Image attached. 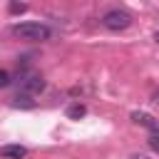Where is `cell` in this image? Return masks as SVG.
<instances>
[{
  "label": "cell",
  "instance_id": "obj_1",
  "mask_svg": "<svg viewBox=\"0 0 159 159\" xmlns=\"http://www.w3.org/2000/svg\"><path fill=\"white\" fill-rule=\"evenodd\" d=\"M12 35L20 40H27V42H42L50 37V27L42 22H17V25H12Z\"/></svg>",
  "mask_w": 159,
  "mask_h": 159
},
{
  "label": "cell",
  "instance_id": "obj_2",
  "mask_svg": "<svg viewBox=\"0 0 159 159\" xmlns=\"http://www.w3.org/2000/svg\"><path fill=\"white\" fill-rule=\"evenodd\" d=\"M102 25H104L107 30L119 32V30H127V27L132 25V15L124 12V10H107V12L102 15Z\"/></svg>",
  "mask_w": 159,
  "mask_h": 159
},
{
  "label": "cell",
  "instance_id": "obj_3",
  "mask_svg": "<svg viewBox=\"0 0 159 159\" xmlns=\"http://www.w3.org/2000/svg\"><path fill=\"white\" fill-rule=\"evenodd\" d=\"M132 119H134L137 124L147 127L152 134H159V119H154L152 114H147V112H132Z\"/></svg>",
  "mask_w": 159,
  "mask_h": 159
},
{
  "label": "cell",
  "instance_id": "obj_4",
  "mask_svg": "<svg viewBox=\"0 0 159 159\" xmlns=\"http://www.w3.org/2000/svg\"><path fill=\"white\" fill-rule=\"evenodd\" d=\"M0 157L2 159H22V157H27V149L22 144H5V147H0Z\"/></svg>",
  "mask_w": 159,
  "mask_h": 159
},
{
  "label": "cell",
  "instance_id": "obj_5",
  "mask_svg": "<svg viewBox=\"0 0 159 159\" xmlns=\"http://www.w3.org/2000/svg\"><path fill=\"white\" fill-rule=\"evenodd\" d=\"M25 89H30V92H40V89H45V80L37 77V75H30V77L25 80Z\"/></svg>",
  "mask_w": 159,
  "mask_h": 159
},
{
  "label": "cell",
  "instance_id": "obj_6",
  "mask_svg": "<svg viewBox=\"0 0 159 159\" xmlns=\"http://www.w3.org/2000/svg\"><path fill=\"white\" fill-rule=\"evenodd\" d=\"M84 114H87V107L80 104V102H75V104L67 107V117H70V119H80V117H84Z\"/></svg>",
  "mask_w": 159,
  "mask_h": 159
},
{
  "label": "cell",
  "instance_id": "obj_7",
  "mask_svg": "<svg viewBox=\"0 0 159 159\" xmlns=\"http://www.w3.org/2000/svg\"><path fill=\"white\" fill-rule=\"evenodd\" d=\"M12 107H22V109H32L35 107V102L27 97V94H17L15 99H12Z\"/></svg>",
  "mask_w": 159,
  "mask_h": 159
},
{
  "label": "cell",
  "instance_id": "obj_8",
  "mask_svg": "<svg viewBox=\"0 0 159 159\" xmlns=\"http://www.w3.org/2000/svg\"><path fill=\"white\" fill-rule=\"evenodd\" d=\"M149 147L159 154V134H152V137H149Z\"/></svg>",
  "mask_w": 159,
  "mask_h": 159
},
{
  "label": "cell",
  "instance_id": "obj_9",
  "mask_svg": "<svg viewBox=\"0 0 159 159\" xmlns=\"http://www.w3.org/2000/svg\"><path fill=\"white\" fill-rule=\"evenodd\" d=\"M7 84H10V75L5 70H0V87H7Z\"/></svg>",
  "mask_w": 159,
  "mask_h": 159
},
{
  "label": "cell",
  "instance_id": "obj_10",
  "mask_svg": "<svg viewBox=\"0 0 159 159\" xmlns=\"http://www.w3.org/2000/svg\"><path fill=\"white\" fill-rule=\"evenodd\" d=\"M22 10H25L22 2H10V12H22Z\"/></svg>",
  "mask_w": 159,
  "mask_h": 159
},
{
  "label": "cell",
  "instance_id": "obj_11",
  "mask_svg": "<svg viewBox=\"0 0 159 159\" xmlns=\"http://www.w3.org/2000/svg\"><path fill=\"white\" fill-rule=\"evenodd\" d=\"M127 159H149V157H144V154H129Z\"/></svg>",
  "mask_w": 159,
  "mask_h": 159
},
{
  "label": "cell",
  "instance_id": "obj_12",
  "mask_svg": "<svg viewBox=\"0 0 159 159\" xmlns=\"http://www.w3.org/2000/svg\"><path fill=\"white\" fill-rule=\"evenodd\" d=\"M154 40H157V42H159V30H157V32H154Z\"/></svg>",
  "mask_w": 159,
  "mask_h": 159
}]
</instances>
